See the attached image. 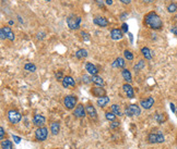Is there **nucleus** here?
Returning a JSON list of instances; mask_svg holds the SVG:
<instances>
[{"label":"nucleus","instance_id":"f257e3e1","mask_svg":"<svg viewBox=\"0 0 177 149\" xmlns=\"http://www.w3.org/2000/svg\"><path fill=\"white\" fill-rule=\"evenodd\" d=\"M143 24L151 30H154V31H159L163 27V21H162L160 15L154 11H151L144 15Z\"/></svg>","mask_w":177,"mask_h":149},{"label":"nucleus","instance_id":"f03ea898","mask_svg":"<svg viewBox=\"0 0 177 149\" xmlns=\"http://www.w3.org/2000/svg\"><path fill=\"white\" fill-rule=\"evenodd\" d=\"M81 24V17L76 15V14H71L67 17V25L70 30H79Z\"/></svg>","mask_w":177,"mask_h":149},{"label":"nucleus","instance_id":"7ed1b4c3","mask_svg":"<svg viewBox=\"0 0 177 149\" xmlns=\"http://www.w3.org/2000/svg\"><path fill=\"white\" fill-rule=\"evenodd\" d=\"M165 140V137L162 134V132H156V133H150L148 135V142L150 144H162Z\"/></svg>","mask_w":177,"mask_h":149},{"label":"nucleus","instance_id":"20e7f679","mask_svg":"<svg viewBox=\"0 0 177 149\" xmlns=\"http://www.w3.org/2000/svg\"><path fill=\"white\" fill-rule=\"evenodd\" d=\"M77 102H78V98L76 96L68 95L64 98V105L66 107V109H68V110H72L77 106Z\"/></svg>","mask_w":177,"mask_h":149},{"label":"nucleus","instance_id":"39448f33","mask_svg":"<svg viewBox=\"0 0 177 149\" xmlns=\"http://www.w3.org/2000/svg\"><path fill=\"white\" fill-rule=\"evenodd\" d=\"M21 114L20 112L17 110H9L8 111V120L10 121L12 124H17L21 121Z\"/></svg>","mask_w":177,"mask_h":149},{"label":"nucleus","instance_id":"423d86ee","mask_svg":"<svg viewBox=\"0 0 177 149\" xmlns=\"http://www.w3.org/2000/svg\"><path fill=\"white\" fill-rule=\"evenodd\" d=\"M47 135H48V129L46 127H38V129L35 131V138L38 142H44L45 139L47 138Z\"/></svg>","mask_w":177,"mask_h":149},{"label":"nucleus","instance_id":"0eeeda50","mask_svg":"<svg viewBox=\"0 0 177 149\" xmlns=\"http://www.w3.org/2000/svg\"><path fill=\"white\" fill-rule=\"evenodd\" d=\"M141 113V109L137 105H129L125 110V114L128 116H134V115H139Z\"/></svg>","mask_w":177,"mask_h":149},{"label":"nucleus","instance_id":"6e6552de","mask_svg":"<svg viewBox=\"0 0 177 149\" xmlns=\"http://www.w3.org/2000/svg\"><path fill=\"white\" fill-rule=\"evenodd\" d=\"M73 115L76 118H79V119L84 118V116L87 115V109L84 108L83 105H78L77 107H76V109H74Z\"/></svg>","mask_w":177,"mask_h":149},{"label":"nucleus","instance_id":"1a4fd4ad","mask_svg":"<svg viewBox=\"0 0 177 149\" xmlns=\"http://www.w3.org/2000/svg\"><path fill=\"white\" fill-rule=\"evenodd\" d=\"M123 37H124V33L119 28H113L110 31V38L113 41H120L123 39Z\"/></svg>","mask_w":177,"mask_h":149},{"label":"nucleus","instance_id":"9d476101","mask_svg":"<svg viewBox=\"0 0 177 149\" xmlns=\"http://www.w3.org/2000/svg\"><path fill=\"white\" fill-rule=\"evenodd\" d=\"M93 23L95 24V25H97V26H100V27H106V26H108L109 22L107 21L106 17H94L93 19Z\"/></svg>","mask_w":177,"mask_h":149},{"label":"nucleus","instance_id":"9b49d317","mask_svg":"<svg viewBox=\"0 0 177 149\" xmlns=\"http://www.w3.org/2000/svg\"><path fill=\"white\" fill-rule=\"evenodd\" d=\"M61 85L64 86L65 88H68V87H73L76 86V81L73 80V77H71V76H65L62 82H61Z\"/></svg>","mask_w":177,"mask_h":149},{"label":"nucleus","instance_id":"f8f14e48","mask_svg":"<svg viewBox=\"0 0 177 149\" xmlns=\"http://www.w3.org/2000/svg\"><path fill=\"white\" fill-rule=\"evenodd\" d=\"M154 105V98L153 97H148L145 99H142L140 101V106H142V108L144 109H151L152 106Z\"/></svg>","mask_w":177,"mask_h":149},{"label":"nucleus","instance_id":"ddd939ff","mask_svg":"<svg viewBox=\"0 0 177 149\" xmlns=\"http://www.w3.org/2000/svg\"><path fill=\"white\" fill-rule=\"evenodd\" d=\"M123 89H124L125 94L127 95L128 98H134V88H132V86H131L130 84H128V83H126V84L123 85Z\"/></svg>","mask_w":177,"mask_h":149},{"label":"nucleus","instance_id":"4468645a","mask_svg":"<svg viewBox=\"0 0 177 149\" xmlns=\"http://www.w3.org/2000/svg\"><path fill=\"white\" fill-rule=\"evenodd\" d=\"M85 70L91 75H97V73H98V69L96 68V65H94L91 62H87L85 63Z\"/></svg>","mask_w":177,"mask_h":149},{"label":"nucleus","instance_id":"2eb2a0df","mask_svg":"<svg viewBox=\"0 0 177 149\" xmlns=\"http://www.w3.org/2000/svg\"><path fill=\"white\" fill-rule=\"evenodd\" d=\"M33 123L38 127H42L45 123V116L42 114H35L33 116Z\"/></svg>","mask_w":177,"mask_h":149},{"label":"nucleus","instance_id":"dca6fc26","mask_svg":"<svg viewBox=\"0 0 177 149\" xmlns=\"http://www.w3.org/2000/svg\"><path fill=\"white\" fill-rule=\"evenodd\" d=\"M91 93L93 94V96H95V97H98V98H101V97H103V96H106L105 94H106V92H105V89L102 87H93L92 89H91Z\"/></svg>","mask_w":177,"mask_h":149},{"label":"nucleus","instance_id":"f3484780","mask_svg":"<svg viewBox=\"0 0 177 149\" xmlns=\"http://www.w3.org/2000/svg\"><path fill=\"white\" fill-rule=\"evenodd\" d=\"M87 109V114H89L91 119H93V120H96L97 119V112H96V109L94 108L92 105H87L85 107Z\"/></svg>","mask_w":177,"mask_h":149},{"label":"nucleus","instance_id":"a211bd4d","mask_svg":"<svg viewBox=\"0 0 177 149\" xmlns=\"http://www.w3.org/2000/svg\"><path fill=\"white\" fill-rule=\"evenodd\" d=\"M113 68H117V69H124L125 65H126V62H125V59L121 57L116 58V60L113 62Z\"/></svg>","mask_w":177,"mask_h":149},{"label":"nucleus","instance_id":"6ab92c4d","mask_svg":"<svg viewBox=\"0 0 177 149\" xmlns=\"http://www.w3.org/2000/svg\"><path fill=\"white\" fill-rule=\"evenodd\" d=\"M2 28H4V34H6V36H7V39H9L10 41H14V38H15V36H14V33L12 32L11 27L2 26Z\"/></svg>","mask_w":177,"mask_h":149},{"label":"nucleus","instance_id":"aec40b11","mask_svg":"<svg viewBox=\"0 0 177 149\" xmlns=\"http://www.w3.org/2000/svg\"><path fill=\"white\" fill-rule=\"evenodd\" d=\"M121 75H123V78L126 81V83L130 84L131 82H132V76H131V73H130L129 70H127V69H123V71H121Z\"/></svg>","mask_w":177,"mask_h":149},{"label":"nucleus","instance_id":"412c9836","mask_svg":"<svg viewBox=\"0 0 177 149\" xmlns=\"http://www.w3.org/2000/svg\"><path fill=\"white\" fill-rule=\"evenodd\" d=\"M60 131V124L58 122H53L50 124V132L53 135H57Z\"/></svg>","mask_w":177,"mask_h":149},{"label":"nucleus","instance_id":"4be33fe9","mask_svg":"<svg viewBox=\"0 0 177 149\" xmlns=\"http://www.w3.org/2000/svg\"><path fill=\"white\" fill-rule=\"evenodd\" d=\"M91 81H92V83L96 84L97 86H103L104 85V80L101 76H98V75H92L91 76Z\"/></svg>","mask_w":177,"mask_h":149},{"label":"nucleus","instance_id":"5701e85b","mask_svg":"<svg viewBox=\"0 0 177 149\" xmlns=\"http://www.w3.org/2000/svg\"><path fill=\"white\" fill-rule=\"evenodd\" d=\"M141 54H142V56H143L147 60H151V59H152V51L148 47L141 48Z\"/></svg>","mask_w":177,"mask_h":149},{"label":"nucleus","instance_id":"b1692460","mask_svg":"<svg viewBox=\"0 0 177 149\" xmlns=\"http://www.w3.org/2000/svg\"><path fill=\"white\" fill-rule=\"evenodd\" d=\"M109 102V98L107 97V96H103V97H101V98L97 99V106H100L101 108H103V107H105V106L107 105Z\"/></svg>","mask_w":177,"mask_h":149},{"label":"nucleus","instance_id":"393cba45","mask_svg":"<svg viewBox=\"0 0 177 149\" xmlns=\"http://www.w3.org/2000/svg\"><path fill=\"white\" fill-rule=\"evenodd\" d=\"M87 57V51L85 49H79L76 52V58L77 59H84V58Z\"/></svg>","mask_w":177,"mask_h":149},{"label":"nucleus","instance_id":"a878e982","mask_svg":"<svg viewBox=\"0 0 177 149\" xmlns=\"http://www.w3.org/2000/svg\"><path fill=\"white\" fill-rule=\"evenodd\" d=\"M1 148L2 149H13V145H12V142L11 140H8V139H6V140H2L1 142Z\"/></svg>","mask_w":177,"mask_h":149},{"label":"nucleus","instance_id":"bb28decb","mask_svg":"<svg viewBox=\"0 0 177 149\" xmlns=\"http://www.w3.org/2000/svg\"><path fill=\"white\" fill-rule=\"evenodd\" d=\"M24 70L27 72H35L36 71V65L34 64V63H25Z\"/></svg>","mask_w":177,"mask_h":149},{"label":"nucleus","instance_id":"cd10ccee","mask_svg":"<svg viewBox=\"0 0 177 149\" xmlns=\"http://www.w3.org/2000/svg\"><path fill=\"white\" fill-rule=\"evenodd\" d=\"M112 112H113V113L116 115V116H120V115H121L120 108H119V106H118V105H113V106H112Z\"/></svg>","mask_w":177,"mask_h":149},{"label":"nucleus","instance_id":"c85d7f7f","mask_svg":"<svg viewBox=\"0 0 177 149\" xmlns=\"http://www.w3.org/2000/svg\"><path fill=\"white\" fill-rule=\"evenodd\" d=\"M144 67H145V62H144V60H140V61L138 62L137 64H136V65L134 67V70L136 72H137V71H140V70H142V69H143Z\"/></svg>","mask_w":177,"mask_h":149},{"label":"nucleus","instance_id":"c756f323","mask_svg":"<svg viewBox=\"0 0 177 149\" xmlns=\"http://www.w3.org/2000/svg\"><path fill=\"white\" fill-rule=\"evenodd\" d=\"M167 11L170 12V13H174V12H176L177 11V4L175 2H172L167 6Z\"/></svg>","mask_w":177,"mask_h":149},{"label":"nucleus","instance_id":"7c9ffc66","mask_svg":"<svg viewBox=\"0 0 177 149\" xmlns=\"http://www.w3.org/2000/svg\"><path fill=\"white\" fill-rule=\"evenodd\" d=\"M124 57L127 59V60H129V61H132L134 60V54H132V52H131L130 50H128V49H126V50L124 51Z\"/></svg>","mask_w":177,"mask_h":149},{"label":"nucleus","instance_id":"2f4dec72","mask_svg":"<svg viewBox=\"0 0 177 149\" xmlns=\"http://www.w3.org/2000/svg\"><path fill=\"white\" fill-rule=\"evenodd\" d=\"M105 118H106V120L113 122V121H115V119H116V115L114 114L113 112H106L105 113Z\"/></svg>","mask_w":177,"mask_h":149},{"label":"nucleus","instance_id":"473e14b6","mask_svg":"<svg viewBox=\"0 0 177 149\" xmlns=\"http://www.w3.org/2000/svg\"><path fill=\"white\" fill-rule=\"evenodd\" d=\"M80 35H81V37H82V39L83 41H90V35L87 34V32H84V31H81V33H80Z\"/></svg>","mask_w":177,"mask_h":149},{"label":"nucleus","instance_id":"72a5a7b5","mask_svg":"<svg viewBox=\"0 0 177 149\" xmlns=\"http://www.w3.org/2000/svg\"><path fill=\"white\" fill-rule=\"evenodd\" d=\"M55 76H56V78H57V81H60V82H62V80H64V74H62V71H58V72H56V74H55Z\"/></svg>","mask_w":177,"mask_h":149},{"label":"nucleus","instance_id":"f704fd0d","mask_svg":"<svg viewBox=\"0 0 177 149\" xmlns=\"http://www.w3.org/2000/svg\"><path fill=\"white\" fill-rule=\"evenodd\" d=\"M155 120H156L160 124H162V123L165 121V116H164V114H157L156 116H155Z\"/></svg>","mask_w":177,"mask_h":149},{"label":"nucleus","instance_id":"c9c22d12","mask_svg":"<svg viewBox=\"0 0 177 149\" xmlns=\"http://www.w3.org/2000/svg\"><path fill=\"white\" fill-rule=\"evenodd\" d=\"M95 2H96V4L98 6V7L102 8L103 10H105V6H104V1H103V0H95Z\"/></svg>","mask_w":177,"mask_h":149},{"label":"nucleus","instance_id":"e433bc0d","mask_svg":"<svg viewBox=\"0 0 177 149\" xmlns=\"http://www.w3.org/2000/svg\"><path fill=\"white\" fill-rule=\"evenodd\" d=\"M119 126V121H113V122L110 123V129H116V127H118Z\"/></svg>","mask_w":177,"mask_h":149},{"label":"nucleus","instance_id":"4c0bfd02","mask_svg":"<svg viewBox=\"0 0 177 149\" xmlns=\"http://www.w3.org/2000/svg\"><path fill=\"white\" fill-rule=\"evenodd\" d=\"M121 32H123V33H128V24L127 23H123V25H121Z\"/></svg>","mask_w":177,"mask_h":149},{"label":"nucleus","instance_id":"58836bf2","mask_svg":"<svg viewBox=\"0 0 177 149\" xmlns=\"http://www.w3.org/2000/svg\"><path fill=\"white\" fill-rule=\"evenodd\" d=\"M82 81H83V83H85V84H89V83H91V77H89L87 75H84L83 77H82Z\"/></svg>","mask_w":177,"mask_h":149},{"label":"nucleus","instance_id":"ea45409f","mask_svg":"<svg viewBox=\"0 0 177 149\" xmlns=\"http://www.w3.org/2000/svg\"><path fill=\"white\" fill-rule=\"evenodd\" d=\"M0 38H1L2 41L7 38V36H6V34H4V28H2V27L0 28Z\"/></svg>","mask_w":177,"mask_h":149},{"label":"nucleus","instance_id":"a19ab883","mask_svg":"<svg viewBox=\"0 0 177 149\" xmlns=\"http://www.w3.org/2000/svg\"><path fill=\"white\" fill-rule=\"evenodd\" d=\"M127 17H128V13H127V12H123V13L119 15V19H120L121 21H125L126 19H127Z\"/></svg>","mask_w":177,"mask_h":149},{"label":"nucleus","instance_id":"79ce46f5","mask_svg":"<svg viewBox=\"0 0 177 149\" xmlns=\"http://www.w3.org/2000/svg\"><path fill=\"white\" fill-rule=\"evenodd\" d=\"M0 138L2 139V140L4 139V129L2 127V126L0 127Z\"/></svg>","mask_w":177,"mask_h":149},{"label":"nucleus","instance_id":"37998d69","mask_svg":"<svg viewBox=\"0 0 177 149\" xmlns=\"http://www.w3.org/2000/svg\"><path fill=\"white\" fill-rule=\"evenodd\" d=\"M12 138H13V140L15 142V144H20L21 137H19V136H15V135H12Z\"/></svg>","mask_w":177,"mask_h":149},{"label":"nucleus","instance_id":"c03bdc74","mask_svg":"<svg viewBox=\"0 0 177 149\" xmlns=\"http://www.w3.org/2000/svg\"><path fill=\"white\" fill-rule=\"evenodd\" d=\"M170 32H172L174 35H176V36H177V27L176 26L172 27V28H170Z\"/></svg>","mask_w":177,"mask_h":149},{"label":"nucleus","instance_id":"a18cd8bd","mask_svg":"<svg viewBox=\"0 0 177 149\" xmlns=\"http://www.w3.org/2000/svg\"><path fill=\"white\" fill-rule=\"evenodd\" d=\"M131 1H132V0H120V2L124 4H130Z\"/></svg>","mask_w":177,"mask_h":149},{"label":"nucleus","instance_id":"49530a36","mask_svg":"<svg viewBox=\"0 0 177 149\" xmlns=\"http://www.w3.org/2000/svg\"><path fill=\"white\" fill-rule=\"evenodd\" d=\"M170 110L175 113V112H176V107H175V105H174V103H170Z\"/></svg>","mask_w":177,"mask_h":149},{"label":"nucleus","instance_id":"de8ad7c7","mask_svg":"<svg viewBox=\"0 0 177 149\" xmlns=\"http://www.w3.org/2000/svg\"><path fill=\"white\" fill-rule=\"evenodd\" d=\"M105 4L110 6V4H113V0H105Z\"/></svg>","mask_w":177,"mask_h":149},{"label":"nucleus","instance_id":"09e8293b","mask_svg":"<svg viewBox=\"0 0 177 149\" xmlns=\"http://www.w3.org/2000/svg\"><path fill=\"white\" fill-rule=\"evenodd\" d=\"M144 2H153L154 0H143Z\"/></svg>","mask_w":177,"mask_h":149},{"label":"nucleus","instance_id":"8fccbe9b","mask_svg":"<svg viewBox=\"0 0 177 149\" xmlns=\"http://www.w3.org/2000/svg\"><path fill=\"white\" fill-rule=\"evenodd\" d=\"M13 23H14L13 21H9V24H10V25H12V24H13Z\"/></svg>","mask_w":177,"mask_h":149},{"label":"nucleus","instance_id":"3c124183","mask_svg":"<svg viewBox=\"0 0 177 149\" xmlns=\"http://www.w3.org/2000/svg\"><path fill=\"white\" fill-rule=\"evenodd\" d=\"M44 1H46V2H49V1H51V0H44Z\"/></svg>","mask_w":177,"mask_h":149},{"label":"nucleus","instance_id":"603ef678","mask_svg":"<svg viewBox=\"0 0 177 149\" xmlns=\"http://www.w3.org/2000/svg\"><path fill=\"white\" fill-rule=\"evenodd\" d=\"M175 19H176V20H177V15H176V17H175Z\"/></svg>","mask_w":177,"mask_h":149},{"label":"nucleus","instance_id":"864d4df0","mask_svg":"<svg viewBox=\"0 0 177 149\" xmlns=\"http://www.w3.org/2000/svg\"><path fill=\"white\" fill-rule=\"evenodd\" d=\"M1 1H2V2H4V0H1Z\"/></svg>","mask_w":177,"mask_h":149},{"label":"nucleus","instance_id":"5fc2aeb1","mask_svg":"<svg viewBox=\"0 0 177 149\" xmlns=\"http://www.w3.org/2000/svg\"><path fill=\"white\" fill-rule=\"evenodd\" d=\"M176 113H177V110H176Z\"/></svg>","mask_w":177,"mask_h":149}]
</instances>
